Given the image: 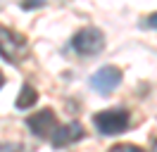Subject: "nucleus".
Segmentation results:
<instances>
[{
  "label": "nucleus",
  "instance_id": "f257e3e1",
  "mask_svg": "<svg viewBox=\"0 0 157 152\" xmlns=\"http://www.w3.org/2000/svg\"><path fill=\"white\" fill-rule=\"evenodd\" d=\"M26 52H29V48L21 33H14L7 26H0V57L7 64H19L26 57Z\"/></svg>",
  "mask_w": 157,
  "mask_h": 152
},
{
  "label": "nucleus",
  "instance_id": "f03ea898",
  "mask_svg": "<svg viewBox=\"0 0 157 152\" xmlns=\"http://www.w3.org/2000/svg\"><path fill=\"white\" fill-rule=\"evenodd\" d=\"M93 124H95L98 133H102V135H119L128 128L131 116L126 109H102L93 116Z\"/></svg>",
  "mask_w": 157,
  "mask_h": 152
},
{
  "label": "nucleus",
  "instance_id": "7ed1b4c3",
  "mask_svg": "<svg viewBox=\"0 0 157 152\" xmlns=\"http://www.w3.org/2000/svg\"><path fill=\"white\" fill-rule=\"evenodd\" d=\"M71 48H74L81 57H93V55H98V52L105 50V36H102L100 28L86 26V28H81L78 33H74Z\"/></svg>",
  "mask_w": 157,
  "mask_h": 152
},
{
  "label": "nucleus",
  "instance_id": "20e7f679",
  "mask_svg": "<svg viewBox=\"0 0 157 152\" xmlns=\"http://www.w3.org/2000/svg\"><path fill=\"white\" fill-rule=\"evenodd\" d=\"M119 83H121V71H119L117 66H112V64L100 66L98 71L90 76V88L98 90L100 95H109Z\"/></svg>",
  "mask_w": 157,
  "mask_h": 152
},
{
  "label": "nucleus",
  "instance_id": "39448f33",
  "mask_svg": "<svg viewBox=\"0 0 157 152\" xmlns=\"http://www.w3.org/2000/svg\"><path fill=\"white\" fill-rule=\"evenodd\" d=\"M26 126L31 128L33 135H38V138H50L55 128H57V119H55V112L45 107V109H40V112L31 114L29 119H26Z\"/></svg>",
  "mask_w": 157,
  "mask_h": 152
},
{
  "label": "nucleus",
  "instance_id": "423d86ee",
  "mask_svg": "<svg viewBox=\"0 0 157 152\" xmlns=\"http://www.w3.org/2000/svg\"><path fill=\"white\" fill-rule=\"evenodd\" d=\"M83 138V126L78 121H69L64 126H57L55 133L50 135V140H52V147H67L71 142H76Z\"/></svg>",
  "mask_w": 157,
  "mask_h": 152
},
{
  "label": "nucleus",
  "instance_id": "0eeeda50",
  "mask_svg": "<svg viewBox=\"0 0 157 152\" xmlns=\"http://www.w3.org/2000/svg\"><path fill=\"white\" fill-rule=\"evenodd\" d=\"M36 102H38V90H36L31 83H24L21 90H19V95H17L14 107H17V109H29V107H33Z\"/></svg>",
  "mask_w": 157,
  "mask_h": 152
},
{
  "label": "nucleus",
  "instance_id": "6e6552de",
  "mask_svg": "<svg viewBox=\"0 0 157 152\" xmlns=\"http://www.w3.org/2000/svg\"><path fill=\"white\" fill-rule=\"evenodd\" d=\"M109 152H143L140 147H136V145H128V142H121V145H114Z\"/></svg>",
  "mask_w": 157,
  "mask_h": 152
},
{
  "label": "nucleus",
  "instance_id": "1a4fd4ad",
  "mask_svg": "<svg viewBox=\"0 0 157 152\" xmlns=\"http://www.w3.org/2000/svg\"><path fill=\"white\" fill-rule=\"evenodd\" d=\"M0 152H24V145H19V142H2Z\"/></svg>",
  "mask_w": 157,
  "mask_h": 152
},
{
  "label": "nucleus",
  "instance_id": "9d476101",
  "mask_svg": "<svg viewBox=\"0 0 157 152\" xmlns=\"http://www.w3.org/2000/svg\"><path fill=\"white\" fill-rule=\"evenodd\" d=\"M147 26H152V28H157V12H152L150 17H147Z\"/></svg>",
  "mask_w": 157,
  "mask_h": 152
},
{
  "label": "nucleus",
  "instance_id": "9b49d317",
  "mask_svg": "<svg viewBox=\"0 0 157 152\" xmlns=\"http://www.w3.org/2000/svg\"><path fill=\"white\" fill-rule=\"evenodd\" d=\"M2 83H5V76H2V71H0V88H2Z\"/></svg>",
  "mask_w": 157,
  "mask_h": 152
},
{
  "label": "nucleus",
  "instance_id": "f8f14e48",
  "mask_svg": "<svg viewBox=\"0 0 157 152\" xmlns=\"http://www.w3.org/2000/svg\"><path fill=\"white\" fill-rule=\"evenodd\" d=\"M152 152H157V140H155V142H152Z\"/></svg>",
  "mask_w": 157,
  "mask_h": 152
}]
</instances>
